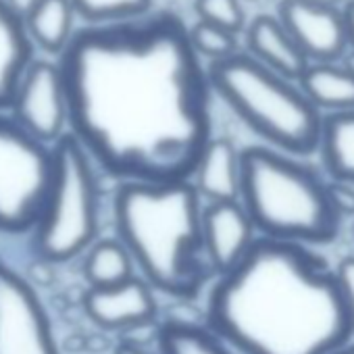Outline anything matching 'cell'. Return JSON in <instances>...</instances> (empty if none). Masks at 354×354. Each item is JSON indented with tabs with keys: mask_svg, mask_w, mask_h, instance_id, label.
Here are the masks:
<instances>
[{
	"mask_svg": "<svg viewBox=\"0 0 354 354\" xmlns=\"http://www.w3.org/2000/svg\"><path fill=\"white\" fill-rule=\"evenodd\" d=\"M73 136L111 175L173 184L211 142L207 88L177 48L86 46L61 71Z\"/></svg>",
	"mask_w": 354,
	"mask_h": 354,
	"instance_id": "6da1fadb",
	"label": "cell"
},
{
	"mask_svg": "<svg viewBox=\"0 0 354 354\" xmlns=\"http://www.w3.org/2000/svg\"><path fill=\"white\" fill-rule=\"evenodd\" d=\"M207 319L240 354H333L354 335L337 273L306 246L263 236L219 275Z\"/></svg>",
	"mask_w": 354,
	"mask_h": 354,
	"instance_id": "7a4b0ae2",
	"label": "cell"
},
{
	"mask_svg": "<svg viewBox=\"0 0 354 354\" xmlns=\"http://www.w3.org/2000/svg\"><path fill=\"white\" fill-rule=\"evenodd\" d=\"M201 194L190 182H125L115 196L119 242L146 283L162 294L196 298L211 277Z\"/></svg>",
	"mask_w": 354,
	"mask_h": 354,
	"instance_id": "3957f363",
	"label": "cell"
},
{
	"mask_svg": "<svg viewBox=\"0 0 354 354\" xmlns=\"http://www.w3.org/2000/svg\"><path fill=\"white\" fill-rule=\"evenodd\" d=\"M240 198L263 238L327 244L339 232L327 186L308 167L267 148H246Z\"/></svg>",
	"mask_w": 354,
	"mask_h": 354,
	"instance_id": "277c9868",
	"label": "cell"
},
{
	"mask_svg": "<svg viewBox=\"0 0 354 354\" xmlns=\"http://www.w3.org/2000/svg\"><path fill=\"white\" fill-rule=\"evenodd\" d=\"M209 82L230 109L275 148L310 154L321 146L323 119L319 109L302 90H296L254 57L234 55L215 61L209 69Z\"/></svg>",
	"mask_w": 354,
	"mask_h": 354,
	"instance_id": "5b68a950",
	"label": "cell"
},
{
	"mask_svg": "<svg viewBox=\"0 0 354 354\" xmlns=\"http://www.w3.org/2000/svg\"><path fill=\"white\" fill-rule=\"evenodd\" d=\"M53 182L34 227V246L44 261L63 263L94 242L98 234V188L90 154L73 133L53 148Z\"/></svg>",
	"mask_w": 354,
	"mask_h": 354,
	"instance_id": "8992f818",
	"label": "cell"
},
{
	"mask_svg": "<svg viewBox=\"0 0 354 354\" xmlns=\"http://www.w3.org/2000/svg\"><path fill=\"white\" fill-rule=\"evenodd\" d=\"M53 150L17 121L0 117V232L34 230L53 182Z\"/></svg>",
	"mask_w": 354,
	"mask_h": 354,
	"instance_id": "52a82bcc",
	"label": "cell"
},
{
	"mask_svg": "<svg viewBox=\"0 0 354 354\" xmlns=\"http://www.w3.org/2000/svg\"><path fill=\"white\" fill-rule=\"evenodd\" d=\"M0 354H61L32 286L0 263Z\"/></svg>",
	"mask_w": 354,
	"mask_h": 354,
	"instance_id": "ba28073f",
	"label": "cell"
},
{
	"mask_svg": "<svg viewBox=\"0 0 354 354\" xmlns=\"http://www.w3.org/2000/svg\"><path fill=\"white\" fill-rule=\"evenodd\" d=\"M15 121L42 142H57L69 119V104L63 73L48 65L36 63L19 84L13 100Z\"/></svg>",
	"mask_w": 354,
	"mask_h": 354,
	"instance_id": "9c48e42d",
	"label": "cell"
},
{
	"mask_svg": "<svg viewBox=\"0 0 354 354\" xmlns=\"http://www.w3.org/2000/svg\"><path fill=\"white\" fill-rule=\"evenodd\" d=\"M279 21L308 61L331 63L342 57L348 34L344 13L315 0H281Z\"/></svg>",
	"mask_w": 354,
	"mask_h": 354,
	"instance_id": "30bf717a",
	"label": "cell"
},
{
	"mask_svg": "<svg viewBox=\"0 0 354 354\" xmlns=\"http://www.w3.org/2000/svg\"><path fill=\"white\" fill-rule=\"evenodd\" d=\"M207 259L219 275L232 271L254 244V225L240 203H211L203 213Z\"/></svg>",
	"mask_w": 354,
	"mask_h": 354,
	"instance_id": "8fae6325",
	"label": "cell"
},
{
	"mask_svg": "<svg viewBox=\"0 0 354 354\" xmlns=\"http://www.w3.org/2000/svg\"><path fill=\"white\" fill-rule=\"evenodd\" d=\"M88 317L104 329H129L154 321L156 302L150 286L131 277L113 288H90L84 296Z\"/></svg>",
	"mask_w": 354,
	"mask_h": 354,
	"instance_id": "7c38bea8",
	"label": "cell"
},
{
	"mask_svg": "<svg viewBox=\"0 0 354 354\" xmlns=\"http://www.w3.org/2000/svg\"><path fill=\"white\" fill-rule=\"evenodd\" d=\"M227 138L211 140L194 173L196 190L209 203H238L242 188V160Z\"/></svg>",
	"mask_w": 354,
	"mask_h": 354,
	"instance_id": "4fadbf2b",
	"label": "cell"
},
{
	"mask_svg": "<svg viewBox=\"0 0 354 354\" xmlns=\"http://www.w3.org/2000/svg\"><path fill=\"white\" fill-rule=\"evenodd\" d=\"M248 46L252 57L286 80H300L308 69V59L273 17H257L248 30Z\"/></svg>",
	"mask_w": 354,
	"mask_h": 354,
	"instance_id": "5bb4252c",
	"label": "cell"
},
{
	"mask_svg": "<svg viewBox=\"0 0 354 354\" xmlns=\"http://www.w3.org/2000/svg\"><path fill=\"white\" fill-rule=\"evenodd\" d=\"M300 86L317 109H329L333 113L354 111V75L346 67L317 63L304 71Z\"/></svg>",
	"mask_w": 354,
	"mask_h": 354,
	"instance_id": "9a60e30c",
	"label": "cell"
},
{
	"mask_svg": "<svg viewBox=\"0 0 354 354\" xmlns=\"http://www.w3.org/2000/svg\"><path fill=\"white\" fill-rule=\"evenodd\" d=\"M323 160L342 184H354V111L331 113L323 119Z\"/></svg>",
	"mask_w": 354,
	"mask_h": 354,
	"instance_id": "2e32d148",
	"label": "cell"
},
{
	"mask_svg": "<svg viewBox=\"0 0 354 354\" xmlns=\"http://www.w3.org/2000/svg\"><path fill=\"white\" fill-rule=\"evenodd\" d=\"M160 354H236L209 327L188 321H167L158 335Z\"/></svg>",
	"mask_w": 354,
	"mask_h": 354,
	"instance_id": "e0dca14e",
	"label": "cell"
},
{
	"mask_svg": "<svg viewBox=\"0 0 354 354\" xmlns=\"http://www.w3.org/2000/svg\"><path fill=\"white\" fill-rule=\"evenodd\" d=\"M133 261L127 248L115 240L94 244L84 263V275L90 288H113L131 279Z\"/></svg>",
	"mask_w": 354,
	"mask_h": 354,
	"instance_id": "ac0fdd59",
	"label": "cell"
},
{
	"mask_svg": "<svg viewBox=\"0 0 354 354\" xmlns=\"http://www.w3.org/2000/svg\"><path fill=\"white\" fill-rule=\"evenodd\" d=\"M34 38L50 53L65 46L71 32V3L69 0H40L28 17Z\"/></svg>",
	"mask_w": 354,
	"mask_h": 354,
	"instance_id": "d6986e66",
	"label": "cell"
},
{
	"mask_svg": "<svg viewBox=\"0 0 354 354\" xmlns=\"http://www.w3.org/2000/svg\"><path fill=\"white\" fill-rule=\"evenodd\" d=\"M190 42L198 53L213 59V63L236 55V34L221 30L217 26L205 24V21L194 26V30L190 34Z\"/></svg>",
	"mask_w": 354,
	"mask_h": 354,
	"instance_id": "ffe728a7",
	"label": "cell"
},
{
	"mask_svg": "<svg viewBox=\"0 0 354 354\" xmlns=\"http://www.w3.org/2000/svg\"><path fill=\"white\" fill-rule=\"evenodd\" d=\"M201 21L238 34L244 26V13L240 0H196Z\"/></svg>",
	"mask_w": 354,
	"mask_h": 354,
	"instance_id": "44dd1931",
	"label": "cell"
},
{
	"mask_svg": "<svg viewBox=\"0 0 354 354\" xmlns=\"http://www.w3.org/2000/svg\"><path fill=\"white\" fill-rule=\"evenodd\" d=\"M73 5L90 19H123L144 13L150 0H73Z\"/></svg>",
	"mask_w": 354,
	"mask_h": 354,
	"instance_id": "7402d4cb",
	"label": "cell"
},
{
	"mask_svg": "<svg viewBox=\"0 0 354 354\" xmlns=\"http://www.w3.org/2000/svg\"><path fill=\"white\" fill-rule=\"evenodd\" d=\"M337 279H339V290L346 302V310L352 323V333H354V257H348L339 263V267L335 269Z\"/></svg>",
	"mask_w": 354,
	"mask_h": 354,
	"instance_id": "603a6c76",
	"label": "cell"
},
{
	"mask_svg": "<svg viewBox=\"0 0 354 354\" xmlns=\"http://www.w3.org/2000/svg\"><path fill=\"white\" fill-rule=\"evenodd\" d=\"M329 190V201L339 217L344 215H354V188L350 184H331L327 186Z\"/></svg>",
	"mask_w": 354,
	"mask_h": 354,
	"instance_id": "cb8c5ba5",
	"label": "cell"
},
{
	"mask_svg": "<svg viewBox=\"0 0 354 354\" xmlns=\"http://www.w3.org/2000/svg\"><path fill=\"white\" fill-rule=\"evenodd\" d=\"M123 342L125 344H133V346H142L146 348L152 339L158 342V335H160V325L156 327L154 321H148V323H140V325H133L129 329L123 331Z\"/></svg>",
	"mask_w": 354,
	"mask_h": 354,
	"instance_id": "d4e9b609",
	"label": "cell"
},
{
	"mask_svg": "<svg viewBox=\"0 0 354 354\" xmlns=\"http://www.w3.org/2000/svg\"><path fill=\"white\" fill-rule=\"evenodd\" d=\"M38 3H40V0H9L13 13H21V15H28V17L36 9Z\"/></svg>",
	"mask_w": 354,
	"mask_h": 354,
	"instance_id": "484cf974",
	"label": "cell"
},
{
	"mask_svg": "<svg viewBox=\"0 0 354 354\" xmlns=\"http://www.w3.org/2000/svg\"><path fill=\"white\" fill-rule=\"evenodd\" d=\"M344 21H346V34H348V42L354 46V3H350L344 11Z\"/></svg>",
	"mask_w": 354,
	"mask_h": 354,
	"instance_id": "4316f807",
	"label": "cell"
},
{
	"mask_svg": "<svg viewBox=\"0 0 354 354\" xmlns=\"http://www.w3.org/2000/svg\"><path fill=\"white\" fill-rule=\"evenodd\" d=\"M115 354H154V352H150V350H146V348H142V346H133V344L121 342V344L117 346Z\"/></svg>",
	"mask_w": 354,
	"mask_h": 354,
	"instance_id": "83f0119b",
	"label": "cell"
},
{
	"mask_svg": "<svg viewBox=\"0 0 354 354\" xmlns=\"http://www.w3.org/2000/svg\"><path fill=\"white\" fill-rule=\"evenodd\" d=\"M352 75H354V53L352 55H348V59H346V65H344Z\"/></svg>",
	"mask_w": 354,
	"mask_h": 354,
	"instance_id": "f1b7e54d",
	"label": "cell"
},
{
	"mask_svg": "<svg viewBox=\"0 0 354 354\" xmlns=\"http://www.w3.org/2000/svg\"><path fill=\"white\" fill-rule=\"evenodd\" d=\"M333 354H354V344H346L344 348H339V350L333 352Z\"/></svg>",
	"mask_w": 354,
	"mask_h": 354,
	"instance_id": "f546056e",
	"label": "cell"
},
{
	"mask_svg": "<svg viewBox=\"0 0 354 354\" xmlns=\"http://www.w3.org/2000/svg\"><path fill=\"white\" fill-rule=\"evenodd\" d=\"M315 3H319V5H333L335 0H315Z\"/></svg>",
	"mask_w": 354,
	"mask_h": 354,
	"instance_id": "4dcf8cb0",
	"label": "cell"
},
{
	"mask_svg": "<svg viewBox=\"0 0 354 354\" xmlns=\"http://www.w3.org/2000/svg\"><path fill=\"white\" fill-rule=\"evenodd\" d=\"M335 3H337V0H335ZM344 3H348V5H350V3H354V0H344Z\"/></svg>",
	"mask_w": 354,
	"mask_h": 354,
	"instance_id": "1f68e13d",
	"label": "cell"
}]
</instances>
